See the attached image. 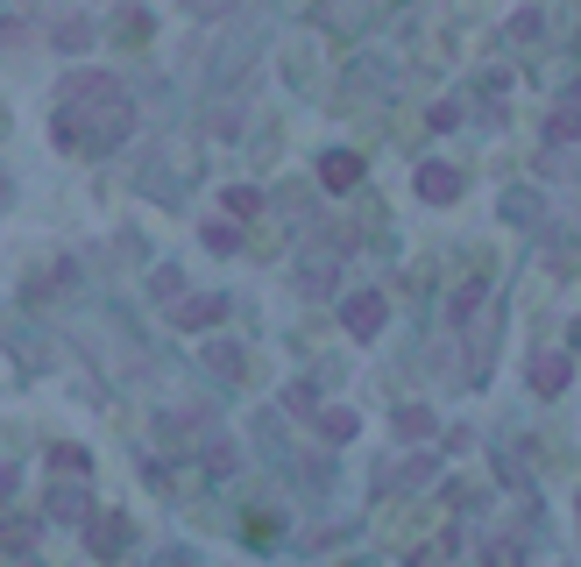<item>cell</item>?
Here are the masks:
<instances>
[{
	"instance_id": "obj_2",
	"label": "cell",
	"mask_w": 581,
	"mask_h": 567,
	"mask_svg": "<svg viewBox=\"0 0 581 567\" xmlns=\"http://www.w3.org/2000/svg\"><path fill=\"white\" fill-rule=\"evenodd\" d=\"M341 327H348L355 341H376V334H383V291H355V298L341 305Z\"/></svg>"
},
{
	"instance_id": "obj_14",
	"label": "cell",
	"mask_w": 581,
	"mask_h": 567,
	"mask_svg": "<svg viewBox=\"0 0 581 567\" xmlns=\"http://www.w3.org/2000/svg\"><path fill=\"white\" fill-rule=\"evenodd\" d=\"M50 468H64V475H86V447H57V454H50Z\"/></svg>"
},
{
	"instance_id": "obj_5",
	"label": "cell",
	"mask_w": 581,
	"mask_h": 567,
	"mask_svg": "<svg viewBox=\"0 0 581 567\" xmlns=\"http://www.w3.org/2000/svg\"><path fill=\"white\" fill-rule=\"evenodd\" d=\"M355 178H362V156H348V149H326V156H319V185H326V192H348Z\"/></svg>"
},
{
	"instance_id": "obj_1",
	"label": "cell",
	"mask_w": 581,
	"mask_h": 567,
	"mask_svg": "<svg viewBox=\"0 0 581 567\" xmlns=\"http://www.w3.org/2000/svg\"><path fill=\"white\" fill-rule=\"evenodd\" d=\"M128 128H135V107H128V93L114 86L107 71H78V78H64V86H57L50 135L64 149H114Z\"/></svg>"
},
{
	"instance_id": "obj_15",
	"label": "cell",
	"mask_w": 581,
	"mask_h": 567,
	"mask_svg": "<svg viewBox=\"0 0 581 567\" xmlns=\"http://www.w3.org/2000/svg\"><path fill=\"white\" fill-rule=\"evenodd\" d=\"M475 305H482V284H461V291H454V319H468Z\"/></svg>"
},
{
	"instance_id": "obj_3",
	"label": "cell",
	"mask_w": 581,
	"mask_h": 567,
	"mask_svg": "<svg viewBox=\"0 0 581 567\" xmlns=\"http://www.w3.org/2000/svg\"><path fill=\"white\" fill-rule=\"evenodd\" d=\"M419 199H433V206L461 199V171L454 164H419Z\"/></svg>"
},
{
	"instance_id": "obj_16",
	"label": "cell",
	"mask_w": 581,
	"mask_h": 567,
	"mask_svg": "<svg viewBox=\"0 0 581 567\" xmlns=\"http://www.w3.org/2000/svg\"><path fill=\"white\" fill-rule=\"evenodd\" d=\"M185 8H192V15H227L234 0H185Z\"/></svg>"
},
{
	"instance_id": "obj_12",
	"label": "cell",
	"mask_w": 581,
	"mask_h": 567,
	"mask_svg": "<svg viewBox=\"0 0 581 567\" xmlns=\"http://www.w3.org/2000/svg\"><path fill=\"white\" fill-rule=\"evenodd\" d=\"M86 43H93L86 22H57V50H86Z\"/></svg>"
},
{
	"instance_id": "obj_9",
	"label": "cell",
	"mask_w": 581,
	"mask_h": 567,
	"mask_svg": "<svg viewBox=\"0 0 581 567\" xmlns=\"http://www.w3.org/2000/svg\"><path fill=\"white\" fill-rule=\"evenodd\" d=\"M397 433H404V440H426V433H433V412H426V404H404V412H397Z\"/></svg>"
},
{
	"instance_id": "obj_17",
	"label": "cell",
	"mask_w": 581,
	"mask_h": 567,
	"mask_svg": "<svg viewBox=\"0 0 581 567\" xmlns=\"http://www.w3.org/2000/svg\"><path fill=\"white\" fill-rule=\"evenodd\" d=\"M156 567H192V553H163V560H156Z\"/></svg>"
},
{
	"instance_id": "obj_7",
	"label": "cell",
	"mask_w": 581,
	"mask_h": 567,
	"mask_svg": "<svg viewBox=\"0 0 581 567\" xmlns=\"http://www.w3.org/2000/svg\"><path fill=\"white\" fill-rule=\"evenodd\" d=\"M220 312H227L220 298H185V305H178V327H192V334H199V327H213Z\"/></svg>"
},
{
	"instance_id": "obj_6",
	"label": "cell",
	"mask_w": 581,
	"mask_h": 567,
	"mask_svg": "<svg viewBox=\"0 0 581 567\" xmlns=\"http://www.w3.org/2000/svg\"><path fill=\"white\" fill-rule=\"evenodd\" d=\"M86 539H93V553L107 560V553H121V546H128V518H114V511H107V518H93V532H86Z\"/></svg>"
},
{
	"instance_id": "obj_8",
	"label": "cell",
	"mask_w": 581,
	"mask_h": 567,
	"mask_svg": "<svg viewBox=\"0 0 581 567\" xmlns=\"http://www.w3.org/2000/svg\"><path fill=\"white\" fill-rule=\"evenodd\" d=\"M355 426H362V419L348 412V404H334V412H319V433H326V440H355Z\"/></svg>"
},
{
	"instance_id": "obj_13",
	"label": "cell",
	"mask_w": 581,
	"mask_h": 567,
	"mask_svg": "<svg viewBox=\"0 0 581 567\" xmlns=\"http://www.w3.org/2000/svg\"><path fill=\"white\" fill-rule=\"evenodd\" d=\"M256 206H263V192H248V185H234V192H227V213H234V220H248Z\"/></svg>"
},
{
	"instance_id": "obj_10",
	"label": "cell",
	"mask_w": 581,
	"mask_h": 567,
	"mask_svg": "<svg viewBox=\"0 0 581 567\" xmlns=\"http://www.w3.org/2000/svg\"><path fill=\"white\" fill-rule=\"evenodd\" d=\"M50 518L78 525V518H86V497H78V490H50Z\"/></svg>"
},
{
	"instance_id": "obj_11",
	"label": "cell",
	"mask_w": 581,
	"mask_h": 567,
	"mask_svg": "<svg viewBox=\"0 0 581 567\" xmlns=\"http://www.w3.org/2000/svg\"><path fill=\"white\" fill-rule=\"evenodd\" d=\"M546 135H553V142H574V86H567V100H560V114H553Z\"/></svg>"
},
{
	"instance_id": "obj_4",
	"label": "cell",
	"mask_w": 581,
	"mask_h": 567,
	"mask_svg": "<svg viewBox=\"0 0 581 567\" xmlns=\"http://www.w3.org/2000/svg\"><path fill=\"white\" fill-rule=\"evenodd\" d=\"M567 383H574V355H539V362H532V390H539V397H560Z\"/></svg>"
}]
</instances>
